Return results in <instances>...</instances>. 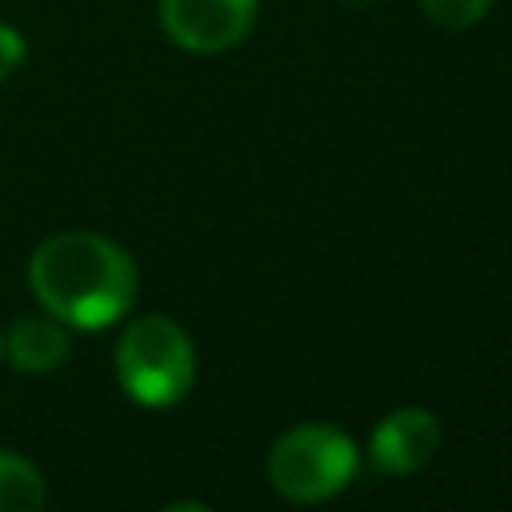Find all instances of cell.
I'll use <instances>...</instances> for the list:
<instances>
[{
    "instance_id": "cell-8",
    "label": "cell",
    "mask_w": 512,
    "mask_h": 512,
    "mask_svg": "<svg viewBox=\"0 0 512 512\" xmlns=\"http://www.w3.org/2000/svg\"><path fill=\"white\" fill-rule=\"evenodd\" d=\"M420 8H424V16H428L436 28H444V32H464V28H472L476 20L488 16L492 0H420Z\"/></svg>"
},
{
    "instance_id": "cell-5",
    "label": "cell",
    "mask_w": 512,
    "mask_h": 512,
    "mask_svg": "<svg viewBox=\"0 0 512 512\" xmlns=\"http://www.w3.org/2000/svg\"><path fill=\"white\" fill-rule=\"evenodd\" d=\"M440 436H444V428H440L436 412L408 404V408L388 412V416L372 428L368 456H372V464H376L380 472H388V476H408V472H416V468H424V464L432 460V452L440 448Z\"/></svg>"
},
{
    "instance_id": "cell-1",
    "label": "cell",
    "mask_w": 512,
    "mask_h": 512,
    "mask_svg": "<svg viewBox=\"0 0 512 512\" xmlns=\"http://www.w3.org/2000/svg\"><path fill=\"white\" fill-rule=\"evenodd\" d=\"M28 284L48 316L68 328L100 332L136 300L132 256L96 232H56L28 260Z\"/></svg>"
},
{
    "instance_id": "cell-11",
    "label": "cell",
    "mask_w": 512,
    "mask_h": 512,
    "mask_svg": "<svg viewBox=\"0 0 512 512\" xmlns=\"http://www.w3.org/2000/svg\"><path fill=\"white\" fill-rule=\"evenodd\" d=\"M0 356H4V332H0Z\"/></svg>"
},
{
    "instance_id": "cell-10",
    "label": "cell",
    "mask_w": 512,
    "mask_h": 512,
    "mask_svg": "<svg viewBox=\"0 0 512 512\" xmlns=\"http://www.w3.org/2000/svg\"><path fill=\"white\" fill-rule=\"evenodd\" d=\"M344 4H356V8H368V4H380V0H344Z\"/></svg>"
},
{
    "instance_id": "cell-3",
    "label": "cell",
    "mask_w": 512,
    "mask_h": 512,
    "mask_svg": "<svg viewBox=\"0 0 512 512\" xmlns=\"http://www.w3.org/2000/svg\"><path fill=\"white\" fill-rule=\"evenodd\" d=\"M360 448L336 424H296L268 452V480L292 504H316L356 480Z\"/></svg>"
},
{
    "instance_id": "cell-4",
    "label": "cell",
    "mask_w": 512,
    "mask_h": 512,
    "mask_svg": "<svg viewBox=\"0 0 512 512\" xmlns=\"http://www.w3.org/2000/svg\"><path fill=\"white\" fill-rule=\"evenodd\" d=\"M256 0H160V28L184 52H224L248 36Z\"/></svg>"
},
{
    "instance_id": "cell-9",
    "label": "cell",
    "mask_w": 512,
    "mask_h": 512,
    "mask_svg": "<svg viewBox=\"0 0 512 512\" xmlns=\"http://www.w3.org/2000/svg\"><path fill=\"white\" fill-rule=\"evenodd\" d=\"M24 56H28L24 36H20L12 24H0V80L12 76V72L24 64Z\"/></svg>"
},
{
    "instance_id": "cell-6",
    "label": "cell",
    "mask_w": 512,
    "mask_h": 512,
    "mask_svg": "<svg viewBox=\"0 0 512 512\" xmlns=\"http://www.w3.org/2000/svg\"><path fill=\"white\" fill-rule=\"evenodd\" d=\"M68 352H72V336L68 324H60L56 316H20L4 332V356L20 372H52L68 360Z\"/></svg>"
},
{
    "instance_id": "cell-7",
    "label": "cell",
    "mask_w": 512,
    "mask_h": 512,
    "mask_svg": "<svg viewBox=\"0 0 512 512\" xmlns=\"http://www.w3.org/2000/svg\"><path fill=\"white\" fill-rule=\"evenodd\" d=\"M44 500L48 488L40 468L16 452H0V512H32Z\"/></svg>"
},
{
    "instance_id": "cell-2",
    "label": "cell",
    "mask_w": 512,
    "mask_h": 512,
    "mask_svg": "<svg viewBox=\"0 0 512 512\" xmlns=\"http://www.w3.org/2000/svg\"><path fill=\"white\" fill-rule=\"evenodd\" d=\"M120 388L144 408H168L188 396L196 380L192 336L172 316H140L120 332L116 344Z\"/></svg>"
}]
</instances>
